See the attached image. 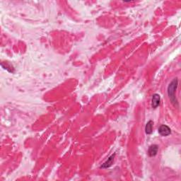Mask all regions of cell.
Returning <instances> with one entry per match:
<instances>
[{"mask_svg":"<svg viewBox=\"0 0 181 181\" xmlns=\"http://www.w3.org/2000/svg\"><path fill=\"white\" fill-rule=\"evenodd\" d=\"M2 63L4 64H5V66H4V65H1V67H2L4 69H7L8 71H9V72H11V73L14 72V67L12 66V64H11L10 63L8 62H2Z\"/></svg>","mask_w":181,"mask_h":181,"instance_id":"52a82bcc","label":"cell"},{"mask_svg":"<svg viewBox=\"0 0 181 181\" xmlns=\"http://www.w3.org/2000/svg\"><path fill=\"white\" fill-rule=\"evenodd\" d=\"M160 103H161V97L158 94L155 93L152 96V107L154 109H156V108H158L159 106Z\"/></svg>","mask_w":181,"mask_h":181,"instance_id":"3957f363","label":"cell"},{"mask_svg":"<svg viewBox=\"0 0 181 181\" xmlns=\"http://www.w3.org/2000/svg\"><path fill=\"white\" fill-rule=\"evenodd\" d=\"M178 85V78H175L173 79L172 82L169 84L168 88H167V93L168 98H169L170 101H171V104L174 107L178 108L179 106L178 101L177 98H176V90H177Z\"/></svg>","mask_w":181,"mask_h":181,"instance_id":"6da1fadb","label":"cell"},{"mask_svg":"<svg viewBox=\"0 0 181 181\" xmlns=\"http://www.w3.org/2000/svg\"><path fill=\"white\" fill-rule=\"evenodd\" d=\"M115 154H112V156H111L109 157V158H108L107 161L105 162L104 164H102V166H101V168H109L110 166H112V163H113V161H114V158H115Z\"/></svg>","mask_w":181,"mask_h":181,"instance_id":"5b68a950","label":"cell"},{"mask_svg":"<svg viewBox=\"0 0 181 181\" xmlns=\"http://www.w3.org/2000/svg\"><path fill=\"white\" fill-rule=\"evenodd\" d=\"M158 151V146L156 144H153V145H151L149 147V150H148V154L149 156L153 157L155 156L157 154Z\"/></svg>","mask_w":181,"mask_h":181,"instance_id":"277c9868","label":"cell"},{"mask_svg":"<svg viewBox=\"0 0 181 181\" xmlns=\"http://www.w3.org/2000/svg\"><path fill=\"white\" fill-rule=\"evenodd\" d=\"M158 133L162 136H167L171 134V130L170 128L166 125H162L158 128Z\"/></svg>","mask_w":181,"mask_h":181,"instance_id":"7a4b0ae2","label":"cell"},{"mask_svg":"<svg viewBox=\"0 0 181 181\" xmlns=\"http://www.w3.org/2000/svg\"><path fill=\"white\" fill-rule=\"evenodd\" d=\"M153 125L154 122L152 120H149V121L146 124L145 126V132L147 134H151L153 132Z\"/></svg>","mask_w":181,"mask_h":181,"instance_id":"8992f818","label":"cell"}]
</instances>
